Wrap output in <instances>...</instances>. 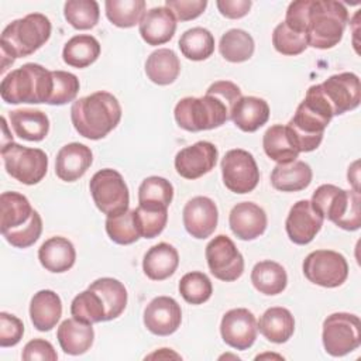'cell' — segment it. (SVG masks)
I'll return each mask as SVG.
<instances>
[{
	"instance_id": "8fae6325",
	"label": "cell",
	"mask_w": 361,
	"mask_h": 361,
	"mask_svg": "<svg viewBox=\"0 0 361 361\" xmlns=\"http://www.w3.org/2000/svg\"><path fill=\"white\" fill-rule=\"evenodd\" d=\"M302 269L307 281L323 288H337L348 276L345 257L333 250H316L310 252L305 258Z\"/></svg>"
},
{
	"instance_id": "ab89813d",
	"label": "cell",
	"mask_w": 361,
	"mask_h": 361,
	"mask_svg": "<svg viewBox=\"0 0 361 361\" xmlns=\"http://www.w3.org/2000/svg\"><path fill=\"white\" fill-rule=\"evenodd\" d=\"M71 314L86 323H100L107 322L106 307L97 292L86 289L76 295L71 303Z\"/></svg>"
},
{
	"instance_id": "4dcf8cb0",
	"label": "cell",
	"mask_w": 361,
	"mask_h": 361,
	"mask_svg": "<svg viewBox=\"0 0 361 361\" xmlns=\"http://www.w3.org/2000/svg\"><path fill=\"white\" fill-rule=\"evenodd\" d=\"M34 209L30 200L18 192H3L0 196V230L1 234L24 226L30 221Z\"/></svg>"
},
{
	"instance_id": "4fadbf2b",
	"label": "cell",
	"mask_w": 361,
	"mask_h": 361,
	"mask_svg": "<svg viewBox=\"0 0 361 361\" xmlns=\"http://www.w3.org/2000/svg\"><path fill=\"white\" fill-rule=\"evenodd\" d=\"M206 259L210 272L220 281L233 282L244 272L241 252L237 250L234 241L224 234L216 235L206 245Z\"/></svg>"
},
{
	"instance_id": "ffe728a7",
	"label": "cell",
	"mask_w": 361,
	"mask_h": 361,
	"mask_svg": "<svg viewBox=\"0 0 361 361\" xmlns=\"http://www.w3.org/2000/svg\"><path fill=\"white\" fill-rule=\"evenodd\" d=\"M267 214L262 207L252 202L237 203L228 216V224L233 234L244 241L255 240L267 228Z\"/></svg>"
},
{
	"instance_id": "83f0119b",
	"label": "cell",
	"mask_w": 361,
	"mask_h": 361,
	"mask_svg": "<svg viewBox=\"0 0 361 361\" xmlns=\"http://www.w3.org/2000/svg\"><path fill=\"white\" fill-rule=\"evenodd\" d=\"M16 135L27 141H42L49 131V118L41 110L18 109L8 113Z\"/></svg>"
},
{
	"instance_id": "484cf974",
	"label": "cell",
	"mask_w": 361,
	"mask_h": 361,
	"mask_svg": "<svg viewBox=\"0 0 361 361\" xmlns=\"http://www.w3.org/2000/svg\"><path fill=\"white\" fill-rule=\"evenodd\" d=\"M179 265V254L176 248L168 243L152 245L144 255V274L152 281H164L172 276Z\"/></svg>"
},
{
	"instance_id": "7a4b0ae2",
	"label": "cell",
	"mask_w": 361,
	"mask_h": 361,
	"mask_svg": "<svg viewBox=\"0 0 361 361\" xmlns=\"http://www.w3.org/2000/svg\"><path fill=\"white\" fill-rule=\"evenodd\" d=\"M240 87L230 80H219L209 86L202 97H183L173 110L178 126L197 133L223 126L231 117L234 104L240 100Z\"/></svg>"
},
{
	"instance_id": "f5cc1de1",
	"label": "cell",
	"mask_w": 361,
	"mask_h": 361,
	"mask_svg": "<svg viewBox=\"0 0 361 361\" xmlns=\"http://www.w3.org/2000/svg\"><path fill=\"white\" fill-rule=\"evenodd\" d=\"M251 4L252 3L250 0H217L216 1V6L220 14L231 20H237L247 16L251 8Z\"/></svg>"
},
{
	"instance_id": "f6af8a7d",
	"label": "cell",
	"mask_w": 361,
	"mask_h": 361,
	"mask_svg": "<svg viewBox=\"0 0 361 361\" xmlns=\"http://www.w3.org/2000/svg\"><path fill=\"white\" fill-rule=\"evenodd\" d=\"M106 233L111 241L128 245L135 243L141 235L138 233L135 219H134V209L127 210L117 216H110L106 219Z\"/></svg>"
},
{
	"instance_id": "d6986e66",
	"label": "cell",
	"mask_w": 361,
	"mask_h": 361,
	"mask_svg": "<svg viewBox=\"0 0 361 361\" xmlns=\"http://www.w3.org/2000/svg\"><path fill=\"white\" fill-rule=\"evenodd\" d=\"M180 322V306L171 296L154 298L144 310V326L155 336H169L175 333Z\"/></svg>"
},
{
	"instance_id": "b9f144b4",
	"label": "cell",
	"mask_w": 361,
	"mask_h": 361,
	"mask_svg": "<svg viewBox=\"0 0 361 361\" xmlns=\"http://www.w3.org/2000/svg\"><path fill=\"white\" fill-rule=\"evenodd\" d=\"M66 21L76 30H90L99 23L100 10L94 0H69L63 6Z\"/></svg>"
},
{
	"instance_id": "60d3db41",
	"label": "cell",
	"mask_w": 361,
	"mask_h": 361,
	"mask_svg": "<svg viewBox=\"0 0 361 361\" xmlns=\"http://www.w3.org/2000/svg\"><path fill=\"white\" fill-rule=\"evenodd\" d=\"M173 197L172 183L161 176L145 178L138 188V204L168 207Z\"/></svg>"
},
{
	"instance_id": "9c48e42d",
	"label": "cell",
	"mask_w": 361,
	"mask_h": 361,
	"mask_svg": "<svg viewBox=\"0 0 361 361\" xmlns=\"http://www.w3.org/2000/svg\"><path fill=\"white\" fill-rule=\"evenodd\" d=\"M1 157L7 173L24 185H35L48 171V157L39 148H28L8 142L1 147Z\"/></svg>"
},
{
	"instance_id": "f35d334b",
	"label": "cell",
	"mask_w": 361,
	"mask_h": 361,
	"mask_svg": "<svg viewBox=\"0 0 361 361\" xmlns=\"http://www.w3.org/2000/svg\"><path fill=\"white\" fill-rule=\"evenodd\" d=\"M106 17L109 21L120 28H131L140 24L145 14L144 0H106Z\"/></svg>"
},
{
	"instance_id": "30bf717a",
	"label": "cell",
	"mask_w": 361,
	"mask_h": 361,
	"mask_svg": "<svg viewBox=\"0 0 361 361\" xmlns=\"http://www.w3.org/2000/svg\"><path fill=\"white\" fill-rule=\"evenodd\" d=\"M323 347L333 357H343L361 344V322L351 313H333L323 322Z\"/></svg>"
},
{
	"instance_id": "8d00e7d4",
	"label": "cell",
	"mask_w": 361,
	"mask_h": 361,
	"mask_svg": "<svg viewBox=\"0 0 361 361\" xmlns=\"http://www.w3.org/2000/svg\"><path fill=\"white\" fill-rule=\"evenodd\" d=\"M255 49L254 38L244 30L231 28L224 32L219 42V51L221 56L233 63L248 61Z\"/></svg>"
},
{
	"instance_id": "3957f363",
	"label": "cell",
	"mask_w": 361,
	"mask_h": 361,
	"mask_svg": "<svg viewBox=\"0 0 361 361\" xmlns=\"http://www.w3.org/2000/svg\"><path fill=\"white\" fill-rule=\"evenodd\" d=\"M333 117L320 85L310 86L303 102H300L293 117L286 124L288 134L296 149L299 152L314 151L320 145L323 133Z\"/></svg>"
},
{
	"instance_id": "ee69618b",
	"label": "cell",
	"mask_w": 361,
	"mask_h": 361,
	"mask_svg": "<svg viewBox=\"0 0 361 361\" xmlns=\"http://www.w3.org/2000/svg\"><path fill=\"white\" fill-rule=\"evenodd\" d=\"M134 219L138 233L144 238L159 235L168 221V207H152L138 204L134 209Z\"/></svg>"
},
{
	"instance_id": "f907efd6",
	"label": "cell",
	"mask_w": 361,
	"mask_h": 361,
	"mask_svg": "<svg viewBox=\"0 0 361 361\" xmlns=\"http://www.w3.org/2000/svg\"><path fill=\"white\" fill-rule=\"evenodd\" d=\"M165 7H168L176 20L189 21L197 18L207 7L206 0H166Z\"/></svg>"
},
{
	"instance_id": "cb8c5ba5",
	"label": "cell",
	"mask_w": 361,
	"mask_h": 361,
	"mask_svg": "<svg viewBox=\"0 0 361 361\" xmlns=\"http://www.w3.org/2000/svg\"><path fill=\"white\" fill-rule=\"evenodd\" d=\"M62 316V302L51 289L38 290L30 303V319L39 331L52 330Z\"/></svg>"
},
{
	"instance_id": "277c9868",
	"label": "cell",
	"mask_w": 361,
	"mask_h": 361,
	"mask_svg": "<svg viewBox=\"0 0 361 361\" xmlns=\"http://www.w3.org/2000/svg\"><path fill=\"white\" fill-rule=\"evenodd\" d=\"M71 120L79 135L89 140H100L120 123L121 106L116 96L99 90L73 102Z\"/></svg>"
},
{
	"instance_id": "74e56055",
	"label": "cell",
	"mask_w": 361,
	"mask_h": 361,
	"mask_svg": "<svg viewBox=\"0 0 361 361\" xmlns=\"http://www.w3.org/2000/svg\"><path fill=\"white\" fill-rule=\"evenodd\" d=\"M178 45L185 58L204 61L214 52V37L203 27H193L180 35Z\"/></svg>"
},
{
	"instance_id": "8992f818",
	"label": "cell",
	"mask_w": 361,
	"mask_h": 361,
	"mask_svg": "<svg viewBox=\"0 0 361 361\" xmlns=\"http://www.w3.org/2000/svg\"><path fill=\"white\" fill-rule=\"evenodd\" d=\"M52 89V71L39 63L28 62L4 76L0 83V96L8 104H48Z\"/></svg>"
},
{
	"instance_id": "816d5d0a",
	"label": "cell",
	"mask_w": 361,
	"mask_h": 361,
	"mask_svg": "<svg viewBox=\"0 0 361 361\" xmlns=\"http://www.w3.org/2000/svg\"><path fill=\"white\" fill-rule=\"evenodd\" d=\"M21 358L24 361H32V360L56 361L58 354L49 341H47L44 338H34V340H30L24 345Z\"/></svg>"
},
{
	"instance_id": "44dd1931",
	"label": "cell",
	"mask_w": 361,
	"mask_h": 361,
	"mask_svg": "<svg viewBox=\"0 0 361 361\" xmlns=\"http://www.w3.org/2000/svg\"><path fill=\"white\" fill-rule=\"evenodd\" d=\"M93 162L92 149L80 142L63 145L55 158V173L61 180L75 182L82 178Z\"/></svg>"
},
{
	"instance_id": "e575fe53",
	"label": "cell",
	"mask_w": 361,
	"mask_h": 361,
	"mask_svg": "<svg viewBox=\"0 0 361 361\" xmlns=\"http://www.w3.org/2000/svg\"><path fill=\"white\" fill-rule=\"evenodd\" d=\"M262 147L265 154L276 164H286V162L296 161L299 155V151L296 149V147L293 145L288 134L286 126H282V124L271 126L265 131L262 137Z\"/></svg>"
},
{
	"instance_id": "d590c367",
	"label": "cell",
	"mask_w": 361,
	"mask_h": 361,
	"mask_svg": "<svg viewBox=\"0 0 361 361\" xmlns=\"http://www.w3.org/2000/svg\"><path fill=\"white\" fill-rule=\"evenodd\" d=\"M89 289L99 293L106 307V319L118 317L127 306V289L114 278H99L90 283Z\"/></svg>"
},
{
	"instance_id": "f1b7e54d",
	"label": "cell",
	"mask_w": 361,
	"mask_h": 361,
	"mask_svg": "<svg viewBox=\"0 0 361 361\" xmlns=\"http://www.w3.org/2000/svg\"><path fill=\"white\" fill-rule=\"evenodd\" d=\"M257 327L271 343H286L295 331V319L286 307L275 306L267 309L259 317Z\"/></svg>"
},
{
	"instance_id": "7bdbcfd3",
	"label": "cell",
	"mask_w": 361,
	"mask_h": 361,
	"mask_svg": "<svg viewBox=\"0 0 361 361\" xmlns=\"http://www.w3.org/2000/svg\"><path fill=\"white\" fill-rule=\"evenodd\" d=\"M179 293L190 305L207 302L213 293V285L209 276L200 271L185 274L179 281Z\"/></svg>"
},
{
	"instance_id": "1f68e13d",
	"label": "cell",
	"mask_w": 361,
	"mask_h": 361,
	"mask_svg": "<svg viewBox=\"0 0 361 361\" xmlns=\"http://www.w3.org/2000/svg\"><path fill=\"white\" fill-rule=\"evenodd\" d=\"M180 72L178 55L168 48H159L149 54L145 61V73L151 82L159 86L173 83Z\"/></svg>"
},
{
	"instance_id": "ba28073f",
	"label": "cell",
	"mask_w": 361,
	"mask_h": 361,
	"mask_svg": "<svg viewBox=\"0 0 361 361\" xmlns=\"http://www.w3.org/2000/svg\"><path fill=\"white\" fill-rule=\"evenodd\" d=\"M89 189L96 207L107 217L128 210V188L121 173L116 169L104 168L97 171L90 179Z\"/></svg>"
},
{
	"instance_id": "7dc6e473",
	"label": "cell",
	"mask_w": 361,
	"mask_h": 361,
	"mask_svg": "<svg viewBox=\"0 0 361 361\" xmlns=\"http://www.w3.org/2000/svg\"><path fill=\"white\" fill-rule=\"evenodd\" d=\"M54 89L48 104L51 106H62L66 104L78 96L79 92V79L76 75L66 71H52Z\"/></svg>"
},
{
	"instance_id": "5bb4252c",
	"label": "cell",
	"mask_w": 361,
	"mask_h": 361,
	"mask_svg": "<svg viewBox=\"0 0 361 361\" xmlns=\"http://www.w3.org/2000/svg\"><path fill=\"white\" fill-rule=\"evenodd\" d=\"M322 92L333 111V116L354 110L361 102L360 78L353 72H343L330 76L320 83Z\"/></svg>"
},
{
	"instance_id": "9a60e30c",
	"label": "cell",
	"mask_w": 361,
	"mask_h": 361,
	"mask_svg": "<svg viewBox=\"0 0 361 361\" xmlns=\"http://www.w3.org/2000/svg\"><path fill=\"white\" fill-rule=\"evenodd\" d=\"M257 331V319L245 307L226 312L220 323V334L224 343L240 351L248 350L255 343Z\"/></svg>"
},
{
	"instance_id": "5b68a950",
	"label": "cell",
	"mask_w": 361,
	"mask_h": 361,
	"mask_svg": "<svg viewBox=\"0 0 361 361\" xmlns=\"http://www.w3.org/2000/svg\"><path fill=\"white\" fill-rule=\"evenodd\" d=\"M51 21L41 13H31L23 18L11 21L1 32V73L14 63L17 58H24L39 49L51 37Z\"/></svg>"
},
{
	"instance_id": "52a82bcc",
	"label": "cell",
	"mask_w": 361,
	"mask_h": 361,
	"mask_svg": "<svg viewBox=\"0 0 361 361\" xmlns=\"http://www.w3.org/2000/svg\"><path fill=\"white\" fill-rule=\"evenodd\" d=\"M361 196L358 190H345L336 185H320L312 195V206L337 227L355 231L361 226Z\"/></svg>"
},
{
	"instance_id": "e0dca14e",
	"label": "cell",
	"mask_w": 361,
	"mask_h": 361,
	"mask_svg": "<svg viewBox=\"0 0 361 361\" xmlns=\"http://www.w3.org/2000/svg\"><path fill=\"white\" fill-rule=\"evenodd\" d=\"M323 220V216L312 206L310 200H299L290 207L286 217V234L292 243L306 245L320 231Z\"/></svg>"
},
{
	"instance_id": "7c38bea8",
	"label": "cell",
	"mask_w": 361,
	"mask_h": 361,
	"mask_svg": "<svg viewBox=\"0 0 361 361\" xmlns=\"http://www.w3.org/2000/svg\"><path fill=\"white\" fill-rule=\"evenodd\" d=\"M224 186L238 195L252 192L259 182V169L251 152L235 148L226 152L221 159Z\"/></svg>"
},
{
	"instance_id": "ac0fdd59",
	"label": "cell",
	"mask_w": 361,
	"mask_h": 361,
	"mask_svg": "<svg viewBox=\"0 0 361 361\" xmlns=\"http://www.w3.org/2000/svg\"><path fill=\"white\" fill-rule=\"evenodd\" d=\"M183 226L186 231L199 240L210 237L219 221L216 203L207 196H195L183 207Z\"/></svg>"
},
{
	"instance_id": "603a6c76",
	"label": "cell",
	"mask_w": 361,
	"mask_h": 361,
	"mask_svg": "<svg viewBox=\"0 0 361 361\" xmlns=\"http://www.w3.org/2000/svg\"><path fill=\"white\" fill-rule=\"evenodd\" d=\"M56 338L63 353L69 355H80L90 350L94 340V330L90 323L72 317L59 324Z\"/></svg>"
},
{
	"instance_id": "f546056e",
	"label": "cell",
	"mask_w": 361,
	"mask_h": 361,
	"mask_svg": "<svg viewBox=\"0 0 361 361\" xmlns=\"http://www.w3.org/2000/svg\"><path fill=\"white\" fill-rule=\"evenodd\" d=\"M312 168L303 161L276 164L271 173V183L281 192H299L312 182Z\"/></svg>"
},
{
	"instance_id": "681fc988",
	"label": "cell",
	"mask_w": 361,
	"mask_h": 361,
	"mask_svg": "<svg viewBox=\"0 0 361 361\" xmlns=\"http://www.w3.org/2000/svg\"><path fill=\"white\" fill-rule=\"evenodd\" d=\"M24 334L23 322L7 312L0 313V347H13L20 343Z\"/></svg>"
},
{
	"instance_id": "2e32d148",
	"label": "cell",
	"mask_w": 361,
	"mask_h": 361,
	"mask_svg": "<svg viewBox=\"0 0 361 361\" xmlns=\"http://www.w3.org/2000/svg\"><path fill=\"white\" fill-rule=\"evenodd\" d=\"M219 151L209 141H197L180 149L175 157V169L185 179H197L209 173L217 162Z\"/></svg>"
},
{
	"instance_id": "836d02e7",
	"label": "cell",
	"mask_w": 361,
	"mask_h": 361,
	"mask_svg": "<svg viewBox=\"0 0 361 361\" xmlns=\"http://www.w3.org/2000/svg\"><path fill=\"white\" fill-rule=\"evenodd\" d=\"M100 55L99 41L89 34H79L72 37L63 47V62L72 68H87Z\"/></svg>"
},
{
	"instance_id": "d4e9b609",
	"label": "cell",
	"mask_w": 361,
	"mask_h": 361,
	"mask_svg": "<svg viewBox=\"0 0 361 361\" xmlns=\"http://www.w3.org/2000/svg\"><path fill=\"white\" fill-rule=\"evenodd\" d=\"M38 259L47 271L61 274L73 267L76 251L68 238L56 235L42 243L38 250Z\"/></svg>"
},
{
	"instance_id": "6da1fadb",
	"label": "cell",
	"mask_w": 361,
	"mask_h": 361,
	"mask_svg": "<svg viewBox=\"0 0 361 361\" xmlns=\"http://www.w3.org/2000/svg\"><path fill=\"white\" fill-rule=\"evenodd\" d=\"M348 23L345 6L334 0H298L288 6L285 24L307 35V47L329 49L336 47Z\"/></svg>"
},
{
	"instance_id": "bcb514c9",
	"label": "cell",
	"mask_w": 361,
	"mask_h": 361,
	"mask_svg": "<svg viewBox=\"0 0 361 361\" xmlns=\"http://www.w3.org/2000/svg\"><path fill=\"white\" fill-rule=\"evenodd\" d=\"M272 45L282 55H299L307 48V35L289 28L282 21L272 32Z\"/></svg>"
},
{
	"instance_id": "d6a6232c",
	"label": "cell",
	"mask_w": 361,
	"mask_h": 361,
	"mask_svg": "<svg viewBox=\"0 0 361 361\" xmlns=\"http://www.w3.org/2000/svg\"><path fill=\"white\" fill-rule=\"evenodd\" d=\"M251 282L259 293L274 296L285 290L288 275L281 264L267 259L254 265L251 271Z\"/></svg>"
},
{
	"instance_id": "c3c4849f",
	"label": "cell",
	"mask_w": 361,
	"mask_h": 361,
	"mask_svg": "<svg viewBox=\"0 0 361 361\" xmlns=\"http://www.w3.org/2000/svg\"><path fill=\"white\" fill-rule=\"evenodd\" d=\"M42 233V219L37 210H34L28 223L14 230L3 233V237L16 248H28L31 247Z\"/></svg>"
},
{
	"instance_id": "4316f807",
	"label": "cell",
	"mask_w": 361,
	"mask_h": 361,
	"mask_svg": "<svg viewBox=\"0 0 361 361\" xmlns=\"http://www.w3.org/2000/svg\"><path fill=\"white\" fill-rule=\"evenodd\" d=\"M233 123L245 133H254L269 118L268 103L255 96H241L231 110Z\"/></svg>"
},
{
	"instance_id": "7402d4cb",
	"label": "cell",
	"mask_w": 361,
	"mask_h": 361,
	"mask_svg": "<svg viewBox=\"0 0 361 361\" xmlns=\"http://www.w3.org/2000/svg\"><path fill=\"white\" fill-rule=\"evenodd\" d=\"M176 31V18L168 7H154L140 21L141 38L148 45H162L172 39Z\"/></svg>"
}]
</instances>
